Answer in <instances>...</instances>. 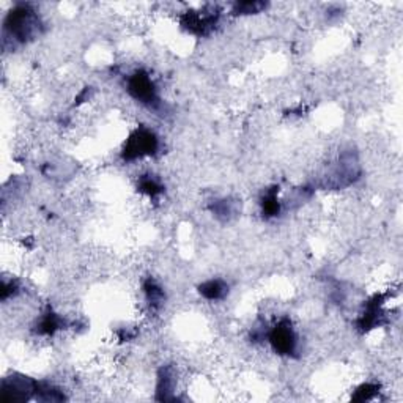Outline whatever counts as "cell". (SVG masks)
<instances>
[{"mask_svg": "<svg viewBox=\"0 0 403 403\" xmlns=\"http://www.w3.org/2000/svg\"><path fill=\"white\" fill-rule=\"evenodd\" d=\"M158 137L155 132L145 128L136 130L128 137L123 147V159L126 161H136V159L155 155L158 150Z\"/></svg>", "mask_w": 403, "mask_h": 403, "instance_id": "7a4b0ae2", "label": "cell"}, {"mask_svg": "<svg viewBox=\"0 0 403 403\" xmlns=\"http://www.w3.org/2000/svg\"><path fill=\"white\" fill-rule=\"evenodd\" d=\"M265 5L263 3H251V2H246V3H236L235 5V13H254V12H258L260 8H263Z\"/></svg>", "mask_w": 403, "mask_h": 403, "instance_id": "30bf717a", "label": "cell"}, {"mask_svg": "<svg viewBox=\"0 0 403 403\" xmlns=\"http://www.w3.org/2000/svg\"><path fill=\"white\" fill-rule=\"evenodd\" d=\"M38 18L25 5L14 8L5 21V30L12 38L21 41V43L30 40L38 32Z\"/></svg>", "mask_w": 403, "mask_h": 403, "instance_id": "6da1fadb", "label": "cell"}, {"mask_svg": "<svg viewBox=\"0 0 403 403\" xmlns=\"http://www.w3.org/2000/svg\"><path fill=\"white\" fill-rule=\"evenodd\" d=\"M263 206V215L267 213V216H278L280 211V204L278 195H276V191H271V193L265 194V199L262 202Z\"/></svg>", "mask_w": 403, "mask_h": 403, "instance_id": "52a82bcc", "label": "cell"}, {"mask_svg": "<svg viewBox=\"0 0 403 403\" xmlns=\"http://www.w3.org/2000/svg\"><path fill=\"white\" fill-rule=\"evenodd\" d=\"M128 92L142 104L155 106L158 103V90L151 77L144 71H137L128 79Z\"/></svg>", "mask_w": 403, "mask_h": 403, "instance_id": "277c9868", "label": "cell"}, {"mask_svg": "<svg viewBox=\"0 0 403 403\" xmlns=\"http://www.w3.org/2000/svg\"><path fill=\"white\" fill-rule=\"evenodd\" d=\"M227 291H229L227 284L222 282V280H217V279L208 280V282L200 285V295L210 301L224 298V296L227 295Z\"/></svg>", "mask_w": 403, "mask_h": 403, "instance_id": "8992f818", "label": "cell"}, {"mask_svg": "<svg viewBox=\"0 0 403 403\" xmlns=\"http://www.w3.org/2000/svg\"><path fill=\"white\" fill-rule=\"evenodd\" d=\"M36 392V381L27 376L21 378H5L2 383V400L3 402H23Z\"/></svg>", "mask_w": 403, "mask_h": 403, "instance_id": "5b68a950", "label": "cell"}, {"mask_svg": "<svg viewBox=\"0 0 403 403\" xmlns=\"http://www.w3.org/2000/svg\"><path fill=\"white\" fill-rule=\"evenodd\" d=\"M269 343L276 353L291 356L298 348V334L295 332V328L291 326V321L284 318L276 325L269 332Z\"/></svg>", "mask_w": 403, "mask_h": 403, "instance_id": "3957f363", "label": "cell"}, {"mask_svg": "<svg viewBox=\"0 0 403 403\" xmlns=\"http://www.w3.org/2000/svg\"><path fill=\"white\" fill-rule=\"evenodd\" d=\"M141 191L147 195H150V197H155L156 194H159L162 191V186L159 184L156 180H153L151 177H147V178H142L141 180V184H139Z\"/></svg>", "mask_w": 403, "mask_h": 403, "instance_id": "9c48e42d", "label": "cell"}, {"mask_svg": "<svg viewBox=\"0 0 403 403\" xmlns=\"http://www.w3.org/2000/svg\"><path fill=\"white\" fill-rule=\"evenodd\" d=\"M145 295H147L148 302H150L151 306H159L164 300V291L161 290V287H158L153 280L145 284Z\"/></svg>", "mask_w": 403, "mask_h": 403, "instance_id": "ba28073f", "label": "cell"}]
</instances>
